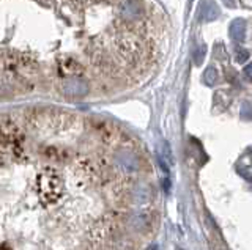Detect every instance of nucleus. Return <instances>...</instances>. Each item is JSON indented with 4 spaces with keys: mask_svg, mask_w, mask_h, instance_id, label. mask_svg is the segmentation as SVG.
Here are the masks:
<instances>
[{
    "mask_svg": "<svg viewBox=\"0 0 252 250\" xmlns=\"http://www.w3.org/2000/svg\"><path fill=\"white\" fill-rule=\"evenodd\" d=\"M120 13L123 14L125 19L136 21L142 13L140 0H123L120 3Z\"/></svg>",
    "mask_w": 252,
    "mask_h": 250,
    "instance_id": "nucleus-1",
    "label": "nucleus"
},
{
    "mask_svg": "<svg viewBox=\"0 0 252 250\" xmlns=\"http://www.w3.org/2000/svg\"><path fill=\"white\" fill-rule=\"evenodd\" d=\"M118 161H120L122 166L125 168H128V170H136V168H139V161H137V158H134V156L129 154L128 151H125V153H122L120 156H118Z\"/></svg>",
    "mask_w": 252,
    "mask_h": 250,
    "instance_id": "nucleus-2",
    "label": "nucleus"
},
{
    "mask_svg": "<svg viewBox=\"0 0 252 250\" xmlns=\"http://www.w3.org/2000/svg\"><path fill=\"white\" fill-rule=\"evenodd\" d=\"M180 250H181V249H180Z\"/></svg>",
    "mask_w": 252,
    "mask_h": 250,
    "instance_id": "nucleus-3",
    "label": "nucleus"
}]
</instances>
